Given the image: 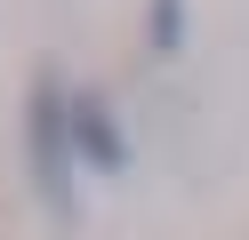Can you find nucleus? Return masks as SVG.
<instances>
[{
  "label": "nucleus",
  "instance_id": "nucleus-1",
  "mask_svg": "<svg viewBox=\"0 0 249 240\" xmlns=\"http://www.w3.org/2000/svg\"><path fill=\"white\" fill-rule=\"evenodd\" d=\"M24 136H33V184L40 200L56 208V216H72V96L56 88V80H40L33 88V112H24Z\"/></svg>",
  "mask_w": 249,
  "mask_h": 240
},
{
  "label": "nucleus",
  "instance_id": "nucleus-2",
  "mask_svg": "<svg viewBox=\"0 0 249 240\" xmlns=\"http://www.w3.org/2000/svg\"><path fill=\"white\" fill-rule=\"evenodd\" d=\"M72 152H81L97 176H121V168H129V144H121L113 112H105L89 88H72Z\"/></svg>",
  "mask_w": 249,
  "mask_h": 240
},
{
  "label": "nucleus",
  "instance_id": "nucleus-3",
  "mask_svg": "<svg viewBox=\"0 0 249 240\" xmlns=\"http://www.w3.org/2000/svg\"><path fill=\"white\" fill-rule=\"evenodd\" d=\"M185 40V0H153V48H177Z\"/></svg>",
  "mask_w": 249,
  "mask_h": 240
}]
</instances>
